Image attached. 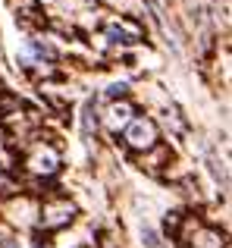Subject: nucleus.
<instances>
[{
  "label": "nucleus",
  "mask_w": 232,
  "mask_h": 248,
  "mask_svg": "<svg viewBox=\"0 0 232 248\" xmlns=\"http://www.w3.org/2000/svg\"><path fill=\"white\" fill-rule=\"evenodd\" d=\"M126 141L132 148H151L154 141H157V123L154 120H145V116H138V120H132L126 126Z\"/></svg>",
  "instance_id": "1"
},
{
  "label": "nucleus",
  "mask_w": 232,
  "mask_h": 248,
  "mask_svg": "<svg viewBox=\"0 0 232 248\" xmlns=\"http://www.w3.org/2000/svg\"><path fill=\"white\" fill-rule=\"evenodd\" d=\"M57 167H60V157H57L54 148H35V151H31V157H29V170H31V173L50 176V173H57Z\"/></svg>",
  "instance_id": "2"
},
{
  "label": "nucleus",
  "mask_w": 232,
  "mask_h": 248,
  "mask_svg": "<svg viewBox=\"0 0 232 248\" xmlns=\"http://www.w3.org/2000/svg\"><path fill=\"white\" fill-rule=\"evenodd\" d=\"M75 214V207L69 204V201H60V204H50V207H44V217H41V223L44 226H63L69 217Z\"/></svg>",
  "instance_id": "3"
},
{
  "label": "nucleus",
  "mask_w": 232,
  "mask_h": 248,
  "mask_svg": "<svg viewBox=\"0 0 232 248\" xmlns=\"http://www.w3.org/2000/svg\"><path fill=\"white\" fill-rule=\"evenodd\" d=\"M129 123H132V107H129V104H113V107L107 110V126H110L113 132L126 129Z\"/></svg>",
  "instance_id": "4"
},
{
  "label": "nucleus",
  "mask_w": 232,
  "mask_h": 248,
  "mask_svg": "<svg viewBox=\"0 0 232 248\" xmlns=\"http://www.w3.org/2000/svg\"><path fill=\"white\" fill-rule=\"evenodd\" d=\"M44 57H54V50L41 41H25V47L19 50V63H25V66L35 63V60H44Z\"/></svg>",
  "instance_id": "5"
},
{
  "label": "nucleus",
  "mask_w": 232,
  "mask_h": 248,
  "mask_svg": "<svg viewBox=\"0 0 232 248\" xmlns=\"http://www.w3.org/2000/svg\"><path fill=\"white\" fill-rule=\"evenodd\" d=\"M129 35L135 38V29H129V31H126V29H116V25H107V38H110L113 44H126V41H129Z\"/></svg>",
  "instance_id": "6"
},
{
  "label": "nucleus",
  "mask_w": 232,
  "mask_h": 248,
  "mask_svg": "<svg viewBox=\"0 0 232 248\" xmlns=\"http://www.w3.org/2000/svg\"><path fill=\"white\" fill-rule=\"evenodd\" d=\"M126 91H129V85H126V82H113L107 94H110V97H116V94H126Z\"/></svg>",
  "instance_id": "7"
}]
</instances>
